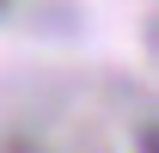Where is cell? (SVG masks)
I'll return each mask as SVG.
<instances>
[{"label": "cell", "instance_id": "cell-1", "mask_svg": "<svg viewBox=\"0 0 159 153\" xmlns=\"http://www.w3.org/2000/svg\"><path fill=\"white\" fill-rule=\"evenodd\" d=\"M0 6H6V0H0Z\"/></svg>", "mask_w": 159, "mask_h": 153}]
</instances>
